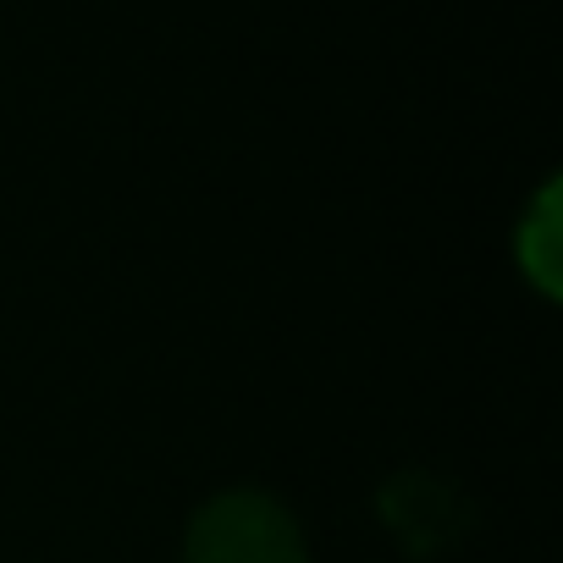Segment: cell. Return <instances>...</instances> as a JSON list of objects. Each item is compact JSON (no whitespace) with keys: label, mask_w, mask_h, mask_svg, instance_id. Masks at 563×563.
Wrapping results in <instances>:
<instances>
[{"label":"cell","mask_w":563,"mask_h":563,"mask_svg":"<svg viewBox=\"0 0 563 563\" xmlns=\"http://www.w3.org/2000/svg\"><path fill=\"white\" fill-rule=\"evenodd\" d=\"M514 254H519V271L536 282V294H558V276H563V238H558V188L547 183L530 205V216L519 221V238H514Z\"/></svg>","instance_id":"7a4b0ae2"},{"label":"cell","mask_w":563,"mask_h":563,"mask_svg":"<svg viewBox=\"0 0 563 563\" xmlns=\"http://www.w3.org/2000/svg\"><path fill=\"white\" fill-rule=\"evenodd\" d=\"M183 563H310V547L282 497L232 486L194 508L183 530Z\"/></svg>","instance_id":"6da1fadb"}]
</instances>
